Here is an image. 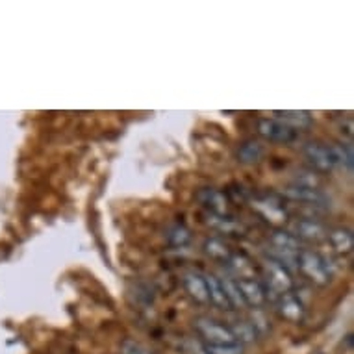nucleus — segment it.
Wrapping results in <instances>:
<instances>
[{
  "mask_svg": "<svg viewBox=\"0 0 354 354\" xmlns=\"http://www.w3.org/2000/svg\"><path fill=\"white\" fill-rule=\"evenodd\" d=\"M297 268L301 269L302 274H306L308 279L317 286L328 284L332 279V266L328 263V260H326L325 256L314 252V250H299V254H297Z\"/></svg>",
  "mask_w": 354,
  "mask_h": 354,
  "instance_id": "f257e3e1",
  "label": "nucleus"
},
{
  "mask_svg": "<svg viewBox=\"0 0 354 354\" xmlns=\"http://www.w3.org/2000/svg\"><path fill=\"white\" fill-rule=\"evenodd\" d=\"M195 328L204 339V345H232L236 343L232 332L228 330L227 325L212 317H197Z\"/></svg>",
  "mask_w": 354,
  "mask_h": 354,
  "instance_id": "f03ea898",
  "label": "nucleus"
},
{
  "mask_svg": "<svg viewBox=\"0 0 354 354\" xmlns=\"http://www.w3.org/2000/svg\"><path fill=\"white\" fill-rule=\"evenodd\" d=\"M263 273H266L269 290L273 293L284 295V293H290V290L293 288V279H291L290 271L273 258L263 260Z\"/></svg>",
  "mask_w": 354,
  "mask_h": 354,
  "instance_id": "7ed1b4c3",
  "label": "nucleus"
},
{
  "mask_svg": "<svg viewBox=\"0 0 354 354\" xmlns=\"http://www.w3.org/2000/svg\"><path fill=\"white\" fill-rule=\"evenodd\" d=\"M280 195L286 198H291V201L312 204V206H325V208L330 206V197L325 192H321L319 187H304L291 184V186L282 187Z\"/></svg>",
  "mask_w": 354,
  "mask_h": 354,
  "instance_id": "20e7f679",
  "label": "nucleus"
},
{
  "mask_svg": "<svg viewBox=\"0 0 354 354\" xmlns=\"http://www.w3.org/2000/svg\"><path fill=\"white\" fill-rule=\"evenodd\" d=\"M252 208L269 223L273 225H284L288 221V214H286L284 206L277 197H269V195H260V197L252 198Z\"/></svg>",
  "mask_w": 354,
  "mask_h": 354,
  "instance_id": "39448f33",
  "label": "nucleus"
},
{
  "mask_svg": "<svg viewBox=\"0 0 354 354\" xmlns=\"http://www.w3.org/2000/svg\"><path fill=\"white\" fill-rule=\"evenodd\" d=\"M302 152L308 158V162L312 163L315 169L323 171V173L336 167L330 145H325V143H319V141H308L306 145L302 147Z\"/></svg>",
  "mask_w": 354,
  "mask_h": 354,
  "instance_id": "423d86ee",
  "label": "nucleus"
},
{
  "mask_svg": "<svg viewBox=\"0 0 354 354\" xmlns=\"http://www.w3.org/2000/svg\"><path fill=\"white\" fill-rule=\"evenodd\" d=\"M197 201L214 215H230V198L225 192L215 187H203L197 193Z\"/></svg>",
  "mask_w": 354,
  "mask_h": 354,
  "instance_id": "0eeeda50",
  "label": "nucleus"
},
{
  "mask_svg": "<svg viewBox=\"0 0 354 354\" xmlns=\"http://www.w3.org/2000/svg\"><path fill=\"white\" fill-rule=\"evenodd\" d=\"M258 132L261 138H266L274 143H291L297 140V132L293 128L286 127L284 122L277 121V119H260L258 122Z\"/></svg>",
  "mask_w": 354,
  "mask_h": 354,
  "instance_id": "6e6552de",
  "label": "nucleus"
},
{
  "mask_svg": "<svg viewBox=\"0 0 354 354\" xmlns=\"http://www.w3.org/2000/svg\"><path fill=\"white\" fill-rule=\"evenodd\" d=\"M291 234L297 239H308V241H323L328 238V228L315 219H297L291 227Z\"/></svg>",
  "mask_w": 354,
  "mask_h": 354,
  "instance_id": "1a4fd4ad",
  "label": "nucleus"
},
{
  "mask_svg": "<svg viewBox=\"0 0 354 354\" xmlns=\"http://www.w3.org/2000/svg\"><path fill=\"white\" fill-rule=\"evenodd\" d=\"M277 310H279V314L282 315L286 321H290V323H301V321L304 319V314H306L302 301L297 295H293V293H284V295H280L279 302H277Z\"/></svg>",
  "mask_w": 354,
  "mask_h": 354,
  "instance_id": "9d476101",
  "label": "nucleus"
},
{
  "mask_svg": "<svg viewBox=\"0 0 354 354\" xmlns=\"http://www.w3.org/2000/svg\"><path fill=\"white\" fill-rule=\"evenodd\" d=\"M238 282V288L241 291V297L247 306L260 308L263 302L268 301V290L263 288L261 282L254 279H241L236 280Z\"/></svg>",
  "mask_w": 354,
  "mask_h": 354,
  "instance_id": "9b49d317",
  "label": "nucleus"
},
{
  "mask_svg": "<svg viewBox=\"0 0 354 354\" xmlns=\"http://www.w3.org/2000/svg\"><path fill=\"white\" fill-rule=\"evenodd\" d=\"M184 288L189 293L193 301L201 302V304H208V290H206V282H204V277L197 271H187L184 274Z\"/></svg>",
  "mask_w": 354,
  "mask_h": 354,
  "instance_id": "f8f14e48",
  "label": "nucleus"
},
{
  "mask_svg": "<svg viewBox=\"0 0 354 354\" xmlns=\"http://www.w3.org/2000/svg\"><path fill=\"white\" fill-rule=\"evenodd\" d=\"M206 223L209 227L219 230L221 234H227V236H243L247 230L245 227L239 223V221L232 219L230 215H214V214H206Z\"/></svg>",
  "mask_w": 354,
  "mask_h": 354,
  "instance_id": "ddd939ff",
  "label": "nucleus"
},
{
  "mask_svg": "<svg viewBox=\"0 0 354 354\" xmlns=\"http://www.w3.org/2000/svg\"><path fill=\"white\" fill-rule=\"evenodd\" d=\"M203 277L206 282V290H208V301L221 310H232L225 291H223L221 280L215 274H203Z\"/></svg>",
  "mask_w": 354,
  "mask_h": 354,
  "instance_id": "4468645a",
  "label": "nucleus"
},
{
  "mask_svg": "<svg viewBox=\"0 0 354 354\" xmlns=\"http://www.w3.org/2000/svg\"><path fill=\"white\" fill-rule=\"evenodd\" d=\"M277 115V121L284 122L286 127L293 128V130H299V128H308L312 124V115L310 111L304 110H284V111H274Z\"/></svg>",
  "mask_w": 354,
  "mask_h": 354,
  "instance_id": "2eb2a0df",
  "label": "nucleus"
},
{
  "mask_svg": "<svg viewBox=\"0 0 354 354\" xmlns=\"http://www.w3.org/2000/svg\"><path fill=\"white\" fill-rule=\"evenodd\" d=\"M227 326H228V330L232 332L236 343H239V345H245V343H254L256 337H258L254 326L250 325L249 321L236 319V321H230V325Z\"/></svg>",
  "mask_w": 354,
  "mask_h": 354,
  "instance_id": "dca6fc26",
  "label": "nucleus"
},
{
  "mask_svg": "<svg viewBox=\"0 0 354 354\" xmlns=\"http://www.w3.org/2000/svg\"><path fill=\"white\" fill-rule=\"evenodd\" d=\"M330 239L332 247L342 252V254H348L354 247V238L353 232L347 230V228H334V230H328V238Z\"/></svg>",
  "mask_w": 354,
  "mask_h": 354,
  "instance_id": "f3484780",
  "label": "nucleus"
},
{
  "mask_svg": "<svg viewBox=\"0 0 354 354\" xmlns=\"http://www.w3.org/2000/svg\"><path fill=\"white\" fill-rule=\"evenodd\" d=\"M227 263L228 268H230V271L238 277L236 280L254 279V266H252V261H250L245 254H236V252H234Z\"/></svg>",
  "mask_w": 354,
  "mask_h": 354,
  "instance_id": "a211bd4d",
  "label": "nucleus"
},
{
  "mask_svg": "<svg viewBox=\"0 0 354 354\" xmlns=\"http://www.w3.org/2000/svg\"><path fill=\"white\" fill-rule=\"evenodd\" d=\"M204 252L209 256V258H214V260L225 261L227 263L230 260V256L234 254L232 249L228 247L223 239L219 238H208L204 241Z\"/></svg>",
  "mask_w": 354,
  "mask_h": 354,
  "instance_id": "6ab92c4d",
  "label": "nucleus"
},
{
  "mask_svg": "<svg viewBox=\"0 0 354 354\" xmlns=\"http://www.w3.org/2000/svg\"><path fill=\"white\" fill-rule=\"evenodd\" d=\"M263 156V145H260L258 141L250 140L241 143L238 149V160L241 163H256L260 162V158Z\"/></svg>",
  "mask_w": 354,
  "mask_h": 354,
  "instance_id": "aec40b11",
  "label": "nucleus"
},
{
  "mask_svg": "<svg viewBox=\"0 0 354 354\" xmlns=\"http://www.w3.org/2000/svg\"><path fill=\"white\" fill-rule=\"evenodd\" d=\"M165 239H167L169 245L173 247H184V245L189 243L192 239V234L187 230V227H184L182 223H174L165 230Z\"/></svg>",
  "mask_w": 354,
  "mask_h": 354,
  "instance_id": "412c9836",
  "label": "nucleus"
},
{
  "mask_svg": "<svg viewBox=\"0 0 354 354\" xmlns=\"http://www.w3.org/2000/svg\"><path fill=\"white\" fill-rule=\"evenodd\" d=\"M271 245H273L274 249L291 250V252H299L301 250V241L293 234L286 232V230H277L271 236Z\"/></svg>",
  "mask_w": 354,
  "mask_h": 354,
  "instance_id": "4be33fe9",
  "label": "nucleus"
},
{
  "mask_svg": "<svg viewBox=\"0 0 354 354\" xmlns=\"http://www.w3.org/2000/svg\"><path fill=\"white\" fill-rule=\"evenodd\" d=\"M221 286H223V291H225V295H227L228 302H230V308H245L243 297H241V291L238 288V282L234 279H221Z\"/></svg>",
  "mask_w": 354,
  "mask_h": 354,
  "instance_id": "5701e85b",
  "label": "nucleus"
},
{
  "mask_svg": "<svg viewBox=\"0 0 354 354\" xmlns=\"http://www.w3.org/2000/svg\"><path fill=\"white\" fill-rule=\"evenodd\" d=\"M330 149L336 165L351 171L353 169V147L347 145V143H334V145H330Z\"/></svg>",
  "mask_w": 354,
  "mask_h": 354,
  "instance_id": "b1692460",
  "label": "nucleus"
},
{
  "mask_svg": "<svg viewBox=\"0 0 354 354\" xmlns=\"http://www.w3.org/2000/svg\"><path fill=\"white\" fill-rule=\"evenodd\" d=\"M121 354H158L154 348L147 347L145 343L136 339H124L121 343Z\"/></svg>",
  "mask_w": 354,
  "mask_h": 354,
  "instance_id": "393cba45",
  "label": "nucleus"
},
{
  "mask_svg": "<svg viewBox=\"0 0 354 354\" xmlns=\"http://www.w3.org/2000/svg\"><path fill=\"white\" fill-rule=\"evenodd\" d=\"M134 299L138 304H145V306H149V304H152V301H154V291H152V288L149 284H136L134 286Z\"/></svg>",
  "mask_w": 354,
  "mask_h": 354,
  "instance_id": "a878e982",
  "label": "nucleus"
},
{
  "mask_svg": "<svg viewBox=\"0 0 354 354\" xmlns=\"http://www.w3.org/2000/svg\"><path fill=\"white\" fill-rule=\"evenodd\" d=\"M206 354H245L243 345L232 343V345H203Z\"/></svg>",
  "mask_w": 354,
  "mask_h": 354,
  "instance_id": "bb28decb",
  "label": "nucleus"
}]
</instances>
